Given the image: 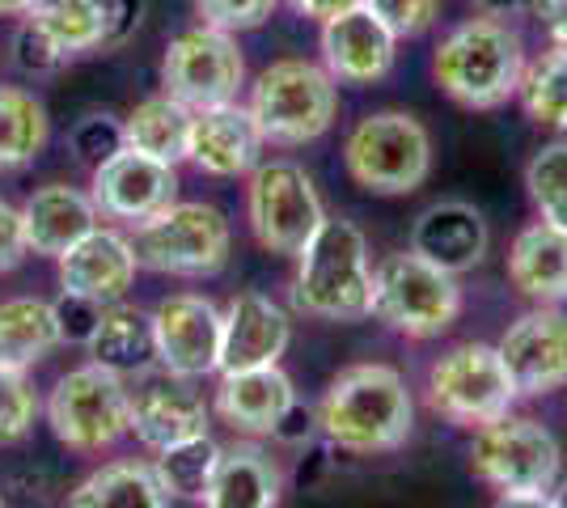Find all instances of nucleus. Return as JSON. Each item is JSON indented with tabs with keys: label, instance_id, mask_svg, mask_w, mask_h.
Returning a JSON list of instances; mask_svg holds the SVG:
<instances>
[{
	"label": "nucleus",
	"instance_id": "obj_1",
	"mask_svg": "<svg viewBox=\"0 0 567 508\" xmlns=\"http://www.w3.org/2000/svg\"><path fill=\"white\" fill-rule=\"evenodd\" d=\"M318 428L343 454H390L415 428L406 377L390 364H352L318 403Z\"/></svg>",
	"mask_w": 567,
	"mask_h": 508
},
{
	"label": "nucleus",
	"instance_id": "obj_2",
	"mask_svg": "<svg viewBox=\"0 0 567 508\" xmlns=\"http://www.w3.org/2000/svg\"><path fill=\"white\" fill-rule=\"evenodd\" d=\"M292 305L318 322H364L373 314V263L355 220L327 217L301 246Z\"/></svg>",
	"mask_w": 567,
	"mask_h": 508
},
{
	"label": "nucleus",
	"instance_id": "obj_3",
	"mask_svg": "<svg viewBox=\"0 0 567 508\" xmlns=\"http://www.w3.org/2000/svg\"><path fill=\"white\" fill-rule=\"evenodd\" d=\"M525 64L520 34L496 18L453 25L432 55L436 85L466 111H499L508 97H517Z\"/></svg>",
	"mask_w": 567,
	"mask_h": 508
},
{
	"label": "nucleus",
	"instance_id": "obj_4",
	"mask_svg": "<svg viewBox=\"0 0 567 508\" xmlns=\"http://www.w3.org/2000/svg\"><path fill=\"white\" fill-rule=\"evenodd\" d=\"M250 115L259 123L262 145H313L339 115V81L313 60H276L250 90Z\"/></svg>",
	"mask_w": 567,
	"mask_h": 508
},
{
	"label": "nucleus",
	"instance_id": "obj_5",
	"mask_svg": "<svg viewBox=\"0 0 567 508\" xmlns=\"http://www.w3.org/2000/svg\"><path fill=\"white\" fill-rule=\"evenodd\" d=\"M343 166L369 195H411L432 174V136L411 111H373L343 141Z\"/></svg>",
	"mask_w": 567,
	"mask_h": 508
},
{
	"label": "nucleus",
	"instance_id": "obj_6",
	"mask_svg": "<svg viewBox=\"0 0 567 508\" xmlns=\"http://www.w3.org/2000/svg\"><path fill=\"white\" fill-rule=\"evenodd\" d=\"M373 314L406 339H436L462 314V284L406 246L373 267Z\"/></svg>",
	"mask_w": 567,
	"mask_h": 508
},
{
	"label": "nucleus",
	"instance_id": "obj_7",
	"mask_svg": "<svg viewBox=\"0 0 567 508\" xmlns=\"http://www.w3.org/2000/svg\"><path fill=\"white\" fill-rule=\"evenodd\" d=\"M132 246L136 259L148 271L162 276H187V280H208L220 276L234 250V229L220 208L213 204H183L174 199L169 208L153 212L148 220L132 225Z\"/></svg>",
	"mask_w": 567,
	"mask_h": 508
},
{
	"label": "nucleus",
	"instance_id": "obj_8",
	"mask_svg": "<svg viewBox=\"0 0 567 508\" xmlns=\"http://www.w3.org/2000/svg\"><path fill=\"white\" fill-rule=\"evenodd\" d=\"M48 424L72 454H102L132 433V386L106 364L64 373L48 398Z\"/></svg>",
	"mask_w": 567,
	"mask_h": 508
},
{
	"label": "nucleus",
	"instance_id": "obj_9",
	"mask_svg": "<svg viewBox=\"0 0 567 508\" xmlns=\"http://www.w3.org/2000/svg\"><path fill=\"white\" fill-rule=\"evenodd\" d=\"M520 394L492 343H453L427 369V407L453 428H483L513 412Z\"/></svg>",
	"mask_w": 567,
	"mask_h": 508
},
{
	"label": "nucleus",
	"instance_id": "obj_10",
	"mask_svg": "<svg viewBox=\"0 0 567 508\" xmlns=\"http://www.w3.org/2000/svg\"><path fill=\"white\" fill-rule=\"evenodd\" d=\"M246 220H250V234L262 250L297 259L301 246L327 220V208H322V195L306 174V166L276 157V162H259L250 169Z\"/></svg>",
	"mask_w": 567,
	"mask_h": 508
},
{
	"label": "nucleus",
	"instance_id": "obj_11",
	"mask_svg": "<svg viewBox=\"0 0 567 508\" xmlns=\"http://www.w3.org/2000/svg\"><path fill=\"white\" fill-rule=\"evenodd\" d=\"M559 440L529 415H499L492 424L474 428L471 470L478 484L504 491H550L559 484Z\"/></svg>",
	"mask_w": 567,
	"mask_h": 508
},
{
	"label": "nucleus",
	"instance_id": "obj_12",
	"mask_svg": "<svg viewBox=\"0 0 567 508\" xmlns=\"http://www.w3.org/2000/svg\"><path fill=\"white\" fill-rule=\"evenodd\" d=\"M241 85H246V55L229 30L199 22L178 39H169L162 55V90L178 97L187 111L237 102Z\"/></svg>",
	"mask_w": 567,
	"mask_h": 508
},
{
	"label": "nucleus",
	"instance_id": "obj_13",
	"mask_svg": "<svg viewBox=\"0 0 567 508\" xmlns=\"http://www.w3.org/2000/svg\"><path fill=\"white\" fill-rule=\"evenodd\" d=\"M153 361L178 377L220 373V310L208 297L174 292L148 314Z\"/></svg>",
	"mask_w": 567,
	"mask_h": 508
},
{
	"label": "nucleus",
	"instance_id": "obj_14",
	"mask_svg": "<svg viewBox=\"0 0 567 508\" xmlns=\"http://www.w3.org/2000/svg\"><path fill=\"white\" fill-rule=\"evenodd\" d=\"M90 199H94L97 217L141 225V220H148L153 212H162L178 199V169L123 145L118 153H111L106 162L94 166Z\"/></svg>",
	"mask_w": 567,
	"mask_h": 508
},
{
	"label": "nucleus",
	"instance_id": "obj_15",
	"mask_svg": "<svg viewBox=\"0 0 567 508\" xmlns=\"http://www.w3.org/2000/svg\"><path fill=\"white\" fill-rule=\"evenodd\" d=\"M496 348L520 398H543L567 386V314L559 305H534Z\"/></svg>",
	"mask_w": 567,
	"mask_h": 508
},
{
	"label": "nucleus",
	"instance_id": "obj_16",
	"mask_svg": "<svg viewBox=\"0 0 567 508\" xmlns=\"http://www.w3.org/2000/svg\"><path fill=\"white\" fill-rule=\"evenodd\" d=\"M132 433L144 449H166L187 436L208 433V403L195 390V377H178L169 369L144 364L132 386Z\"/></svg>",
	"mask_w": 567,
	"mask_h": 508
},
{
	"label": "nucleus",
	"instance_id": "obj_17",
	"mask_svg": "<svg viewBox=\"0 0 567 508\" xmlns=\"http://www.w3.org/2000/svg\"><path fill=\"white\" fill-rule=\"evenodd\" d=\"M318 48H322V69L343 85H378L399 60L394 30L364 4L322 22Z\"/></svg>",
	"mask_w": 567,
	"mask_h": 508
},
{
	"label": "nucleus",
	"instance_id": "obj_18",
	"mask_svg": "<svg viewBox=\"0 0 567 508\" xmlns=\"http://www.w3.org/2000/svg\"><path fill=\"white\" fill-rule=\"evenodd\" d=\"M136 267L141 259H136L132 238L106 225H94L81 242L55 259V276H60V289L72 297L111 305V301H123L127 289L136 284Z\"/></svg>",
	"mask_w": 567,
	"mask_h": 508
},
{
	"label": "nucleus",
	"instance_id": "obj_19",
	"mask_svg": "<svg viewBox=\"0 0 567 508\" xmlns=\"http://www.w3.org/2000/svg\"><path fill=\"white\" fill-rule=\"evenodd\" d=\"M292 343V318L262 292H237L220 310V373L280 364Z\"/></svg>",
	"mask_w": 567,
	"mask_h": 508
},
{
	"label": "nucleus",
	"instance_id": "obj_20",
	"mask_svg": "<svg viewBox=\"0 0 567 508\" xmlns=\"http://www.w3.org/2000/svg\"><path fill=\"white\" fill-rule=\"evenodd\" d=\"M262 153V132L250 106H204V111H190V132H187V162L199 174H213V178H237V174H250L259 166Z\"/></svg>",
	"mask_w": 567,
	"mask_h": 508
},
{
	"label": "nucleus",
	"instance_id": "obj_21",
	"mask_svg": "<svg viewBox=\"0 0 567 508\" xmlns=\"http://www.w3.org/2000/svg\"><path fill=\"white\" fill-rule=\"evenodd\" d=\"M297 412V386L280 364L220 373L216 386V415L241 436H271Z\"/></svg>",
	"mask_w": 567,
	"mask_h": 508
},
{
	"label": "nucleus",
	"instance_id": "obj_22",
	"mask_svg": "<svg viewBox=\"0 0 567 508\" xmlns=\"http://www.w3.org/2000/svg\"><path fill=\"white\" fill-rule=\"evenodd\" d=\"M487 242H492L487 220L466 199H436L411 225V250L453 276L483 263Z\"/></svg>",
	"mask_w": 567,
	"mask_h": 508
},
{
	"label": "nucleus",
	"instance_id": "obj_23",
	"mask_svg": "<svg viewBox=\"0 0 567 508\" xmlns=\"http://www.w3.org/2000/svg\"><path fill=\"white\" fill-rule=\"evenodd\" d=\"M97 225V208L90 191H76L69 183H48L22 204V229L30 255L60 259Z\"/></svg>",
	"mask_w": 567,
	"mask_h": 508
},
{
	"label": "nucleus",
	"instance_id": "obj_24",
	"mask_svg": "<svg viewBox=\"0 0 567 508\" xmlns=\"http://www.w3.org/2000/svg\"><path fill=\"white\" fill-rule=\"evenodd\" d=\"M508 280L534 305L567 301V234L550 225H525L508 246Z\"/></svg>",
	"mask_w": 567,
	"mask_h": 508
},
{
	"label": "nucleus",
	"instance_id": "obj_25",
	"mask_svg": "<svg viewBox=\"0 0 567 508\" xmlns=\"http://www.w3.org/2000/svg\"><path fill=\"white\" fill-rule=\"evenodd\" d=\"M280 466L259 445L220 449L213 484L204 491V508H280Z\"/></svg>",
	"mask_w": 567,
	"mask_h": 508
},
{
	"label": "nucleus",
	"instance_id": "obj_26",
	"mask_svg": "<svg viewBox=\"0 0 567 508\" xmlns=\"http://www.w3.org/2000/svg\"><path fill=\"white\" fill-rule=\"evenodd\" d=\"M60 343L64 335H60V318L51 301H39V297L0 301V369L25 373L39 361H48Z\"/></svg>",
	"mask_w": 567,
	"mask_h": 508
},
{
	"label": "nucleus",
	"instance_id": "obj_27",
	"mask_svg": "<svg viewBox=\"0 0 567 508\" xmlns=\"http://www.w3.org/2000/svg\"><path fill=\"white\" fill-rule=\"evenodd\" d=\"M187 132L190 111L178 97H169L162 90V94L144 97V102L132 106V115L123 120V145L178 166V162H187Z\"/></svg>",
	"mask_w": 567,
	"mask_h": 508
},
{
	"label": "nucleus",
	"instance_id": "obj_28",
	"mask_svg": "<svg viewBox=\"0 0 567 508\" xmlns=\"http://www.w3.org/2000/svg\"><path fill=\"white\" fill-rule=\"evenodd\" d=\"M69 508H169L166 487L157 484L144 462H111L81 479L69 496Z\"/></svg>",
	"mask_w": 567,
	"mask_h": 508
},
{
	"label": "nucleus",
	"instance_id": "obj_29",
	"mask_svg": "<svg viewBox=\"0 0 567 508\" xmlns=\"http://www.w3.org/2000/svg\"><path fill=\"white\" fill-rule=\"evenodd\" d=\"M90 356L94 364H106L115 373H141L144 364L153 361V331H148V318L136 305H123L111 301L102 305V314L94 322V335H90Z\"/></svg>",
	"mask_w": 567,
	"mask_h": 508
},
{
	"label": "nucleus",
	"instance_id": "obj_30",
	"mask_svg": "<svg viewBox=\"0 0 567 508\" xmlns=\"http://www.w3.org/2000/svg\"><path fill=\"white\" fill-rule=\"evenodd\" d=\"M51 136L48 106L30 90L18 85H0V174L25 169Z\"/></svg>",
	"mask_w": 567,
	"mask_h": 508
},
{
	"label": "nucleus",
	"instance_id": "obj_31",
	"mask_svg": "<svg viewBox=\"0 0 567 508\" xmlns=\"http://www.w3.org/2000/svg\"><path fill=\"white\" fill-rule=\"evenodd\" d=\"M216 466H220V445L208 433H199L178 440V445L157 449L153 475H157V484L166 487L169 500H204Z\"/></svg>",
	"mask_w": 567,
	"mask_h": 508
},
{
	"label": "nucleus",
	"instance_id": "obj_32",
	"mask_svg": "<svg viewBox=\"0 0 567 508\" xmlns=\"http://www.w3.org/2000/svg\"><path fill=\"white\" fill-rule=\"evenodd\" d=\"M517 97L538 127L567 132V48H550L538 60H529Z\"/></svg>",
	"mask_w": 567,
	"mask_h": 508
},
{
	"label": "nucleus",
	"instance_id": "obj_33",
	"mask_svg": "<svg viewBox=\"0 0 567 508\" xmlns=\"http://www.w3.org/2000/svg\"><path fill=\"white\" fill-rule=\"evenodd\" d=\"M525 191H529L538 220L567 234V141H550L529 157Z\"/></svg>",
	"mask_w": 567,
	"mask_h": 508
},
{
	"label": "nucleus",
	"instance_id": "obj_34",
	"mask_svg": "<svg viewBox=\"0 0 567 508\" xmlns=\"http://www.w3.org/2000/svg\"><path fill=\"white\" fill-rule=\"evenodd\" d=\"M39 415V398L18 369H0V445H18Z\"/></svg>",
	"mask_w": 567,
	"mask_h": 508
},
{
	"label": "nucleus",
	"instance_id": "obj_35",
	"mask_svg": "<svg viewBox=\"0 0 567 508\" xmlns=\"http://www.w3.org/2000/svg\"><path fill=\"white\" fill-rule=\"evenodd\" d=\"M13 64L30 76H48V73H60L69 64V55H64V48L34 18H25L13 30Z\"/></svg>",
	"mask_w": 567,
	"mask_h": 508
},
{
	"label": "nucleus",
	"instance_id": "obj_36",
	"mask_svg": "<svg viewBox=\"0 0 567 508\" xmlns=\"http://www.w3.org/2000/svg\"><path fill=\"white\" fill-rule=\"evenodd\" d=\"M190 4H195V18L204 25L241 34V30H259L280 0H190Z\"/></svg>",
	"mask_w": 567,
	"mask_h": 508
},
{
	"label": "nucleus",
	"instance_id": "obj_37",
	"mask_svg": "<svg viewBox=\"0 0 567 508\" xmlns=\"http://www.w3.org/2000/svg\"><path fill=\"white\" fill-rule=\"evenodd\" d=\"M364 9H373L394 39H420L441 18V0H364Z\"/></svg>",
	"mask_w": 567,
	"mask_h": 508
},
{
	"label": "nucleus",
	"instance_id": "obj_38",
	"mask_svg": "<svg viewBox=\"0 0 567 508\" xmlns=\"http://www.w3.org/2000/svg\"><path fill=\"white\" fill-rule=\"evenodd\" d=\"M118 148H123V120H115V115H85L72 127V153L90 166L106 162Z\"/></svg>",
	"mask_w": 567,
	"mask_h": 508
},
{
	"label": "nucleus",
	"instance_id": "obj_39",
	"mask_svg": "<svg viewBox=\"0 0 567 508\" xmlns=\"http://www.w3.org/2000/svg\"><path fill=\"white\" fill-rule=\"evenodd\" d=\"M97 314H102V305H97V301H85V297H72V292H64V297L55 301V318H60V335L69 339V343H90V335H94Z\"/></svg>",
	"mask_w": 567,
	"mask_h": 508
},
{
	"label": "nucleus",
	"instance_id": "obj_40",
	"mask_svg": "<svg viewBox=\"0 0 567 508\" xmlns=\"http://www.w3.org/2000/svg\"><path fill=\"white\" fill-rule=\"evenodd\" d=\"M144 9H148V0H102V13H106V51L123 48L141 30Z\"/></svg>",
	"mask_w": 567,
	"mask_h": 508
},
{
	"label": "nucleus",
	"instance_id": "obj_41",
	"mask_svg": "<svg viewBox=\"0 0 567 508\" xmlns=\"http://www.w3.org/2000/svg\"><path fill=\"white\" fill-rule=\"evenodd\" d=\"M25 255H30V246H25L22 208H13V204L0 199V276L13 271V267H22Z\"/></svg>",
	"mask_w": 567,
	"mask_h": 508
},
{
	"label": "nucleus",
	"instance_id": "obj_42",
	"mask_svg": "<svg viewBox=\"0 0 567 508\" xmlns=\"http://www.w3.org/2000/svg\"><path fill=\"white\" fill-rule=\"evenodd\" d=\"M478 18H496V22H513V18H529L538 13V0H471Z\"/></svg>",
	"mask_w": 567,
	"mask_h": 508
},
{
	"label": "nucleus",
	"instance_id": "obj_43",
	"mask_svg": "<svg viewBox=\"0 0 567 508\" xmlns=\"http://www.w3.org/2000/svg\"><path fill=\"white\" fill-rule=\"evenodd\" d=\"M355 4H364V0H288V9H297L301 18H313V22H331Z\"/></svg>",
	"mask_w": 567,
	"mask_h": 508
},
{
	"label": "nucleus",
	"instance_id": "obj_44",
	"mask_svg": "<svg viewBox=\"0 0 567 508\" xmlns=\"http://www.w3.org/2000/svg\"><path fill=\"white\" fill-rule=\"evenodd\" d=\"M538 13H543L555 48H567V0H546V4H538Z\"/></svg>",
	"mask_w": 567,
	"mask_h": 508
},
{
	"label": "nucleus",
	"instance_id": "obj_45",
	"mask_svg": "<svg viewBox=\"0 0 567 508\" xmlns=\"http://www.w3.org/2000/svg\"><path fill=\"white\" fill-rule=\"evenodd\" d=\"M492 508H555L550 491H504Z\"/></svg>",
	"mask_w": 567,
	"mask_h": 508
},
{
	"label": "nucleus",
	"instance_id": "obj_46",
	"mask_svg": "<svg viewBox=\"0 0 567 508\" xmlns=\"http://www.w3.org/2000/svg\"><path fill=\"white\" fill-rule=\"evenodd\" d=\"M34 0H0V18H25Z\"/></svg>",
	"mask_w": 567,
	"mask_h": 508
},
{
	"label": "nucleus",
	"instance_id": "obj_47",
	"mask_svg": "<svg viewBox=\"0 0 567 508\" xmlns=\"http://www.w3.org/2000/svg\"><path fill=\"white\" fill-rule=\"evenodd\" d=\"M550 500H555V508H567V479L550 487Z\"/></svg>",
	"mask_w": 567,
	"mask_h": 508
},
{
	"label": "nucleus",
	"instance_id": "obj_48",
	"mask_svg": "<svg viewBox=\"0 0 567 508\" xmlns=\"http://www.w3.org/2000/svg\"><path fill=\"white\" fill-rule=\"evenodd\" d=\"M538 4H546V0H538Z\"/></svg>",
	"mask_w": 567,
	"mask_h": 508
},
{
	"label": "nucleus",
	"instance_id": "obj_49",
	"mask_svg": "<svg viewBox=\"0 0 567 508\" xmlns=\"http://www.w3.org/2000/svg\"><path fill=\"white\" fill-rule=\"evenodd\" d=\"M0 508H4V500H0Z\"/></svg>",
	"mask_w": 567,
	"mask_h": 508
}]
</instances>
